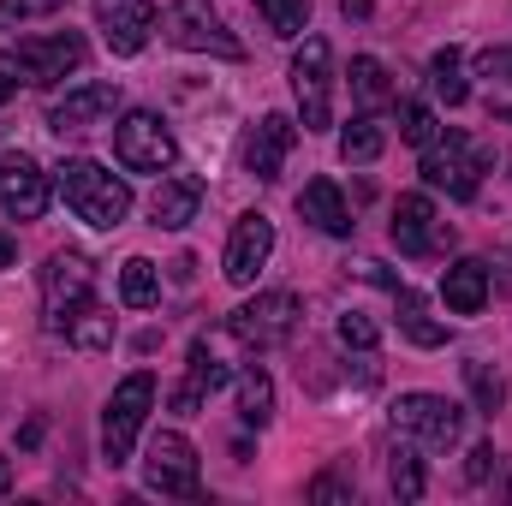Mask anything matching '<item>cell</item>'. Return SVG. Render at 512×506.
I'll return each mask as SVG.
<instances>
[{
  "mask_svg": "<svg viewBox=\"0 0 512 506\" xmlns=\"http://www.w3.org/2000/svg\"><path fill=\"white\" fill-rule=\"evenodd\" d=\"M292 143H298V126L286 114H262L251 126V137H245V173H251L256 185H274L280 167H286V155H292Z\"/></svg>",
  "mask_w": 512,
  "mask_h": 506,
  "instance_id": "cell-15",
  "label": "cell"
},
{
  "mask_svg": "<svg viewBox=\"0 0 512 506\" xmlns=\"http://www.w3.org/2000/svg\"><path fill=\"white\" fill-rule=\"evenodd\" d=\"M149 405H155V376H149V370L126 376L114 393H108V411H102V459H108L114 471L131 459V447H137V435H143Z\"/></svg>",
  "mask_w": 512,
  "mask_h": 506,
  "instance_id": "cell-5",
  "label": "cell"
},
{
  "mask_svg": "<svg viewBox=\"0 0 512 506\" xmlns=\"http://www.w3.org/2000/svg\"><path fill=\"white\" fill-rule=\"evenodd\" d=\"M489 465H495V447L483 441V447H471V465H465V483H483L489 477Z\"/></svg>",
  "mask_w": 512,
  "mask_h": 506,
  "instance_id": "cell-37",
  "label": "cell"
},
{
  "mask_svg": "<svg viewBox=\"0 0 512 506\" xmlns=\"http://www.w3.org/2000/svg\"><path fill=\"white\" fill-rule=\"evenodd\" d=\"M387 239H393V251L399 256H441L447 245H453V227L435 215V203H429L423 191H405V197L393 203Z\"/></svg>",
  "mask_w": 512,
  "mask_h": 506,
  "instance_id": "cell-11",
  "label": "cell"
},
{
  "mask_svg": "<svg viewBox=\"0 0 512 506\" xmlns=\"http://www.w3.org/2000/svg\"><path fill=\"white\" fill-rule=\"evenodd\" d=\"M108 114H120V84H78V90H66V96L48 108V131L72 137V131L102 126Z\"/></svg>",
  "mask_w": 512,
  "mask_h": 506,
  "instance_id": "cell-16",
  "label": "cell"
},
{
  "mask_svg": "<svg viewBox=\"0 0 512 506\" xmlns=\"http://www.w3.org/2000/svg\"><path fill=\"white\" fill-rule=\"evenodd\" d=\"M155 298H161V268L149 256H131L126 268H120V304L126 310H149Z\"/></svg>",
  "mask_w": 512,
  "mask_h": 506,
  "instance_id": "cell-29",
  "label": "cell"
},
{
  "mask_svg": "<svg viewBox=\"0 0 512 506\" xmlns=\"http://www.w3.org/2000/svg\"><path fill=\"white\" fill-rule=\"evenodd\" d=\"M268 256H274V221L268 215H239V227L227 239V256H221V274L233 286H251L256 274L268 268Z\"/></svg>",
  "mask_w": 512,
  "mask_h": 506,
  "instance_id": "cell-14",
  "label": "cell"
},
{
  "mask_svg": "<svg viewBox=\"0 0 512 506\" xmlns=\"http://www.w3.org/2000/svg\"><path fill=\"white\" fill-rule=\"evenodd\" d=\"M256 12H262V24H268L274 36H286V42H298V36L310 30V0H256Z\"/></svg>",
  "mask_w": 512,
  "mask_h": 506,
  "instance_id": "cell-31",
  "label": "cell"
},
{
  "mask_svg": "<svg viewBox=\"0 0 512 506\" xmlns=\"http://www.w3.org/2000/svg\"><path fill=\"white\" fill-rule=\"evenodd\" d=\"M54 185H60L66 209H72L84 227H96V233H114V227L131 215V185L120 179V173L96 167L90 155L60 161V167H54Z\"/></svg>",
  "mask_w": 512,
  "mask_h": 506,
  "instance_id": "cell-1",
  "label": "cell"
},
{
  "mask_svg": "<svg viewBox=\"0 0 512 506\" xmlns=\"http://www.w3.org/2000/svg\"><path fill=\"white\" fill-rule=\"evenodd\" d=\"M298 215H304L316 233H328V239H352V227H358L334 179H310V185L298 191Z\"/></svg>",
  "mask_w": 512,
  "mask_h": 506,
  "instance_id": "cell-20",
  "label": "cell"
},
{
  "mask_svg": "<svg viewBox=\"0 0 512 506\" xmlns=\"http://www.w3.org/2000/svg\"><path fill=\"white\" fill-rule=\"evenodd\" d=\"M12 96H18V78H6V72H0V108H6Z\"/></svg>",
  "mask_w": 512,
  "mask_h": 506,
  "instance_id": "cell-41",
  "label": "cell"
},
{
  "mask_svg": "<svg viewBox=\"0 0 512 506\" xmlns=\"http://www.w3.org/2000/svg\"><path fill=\"white\" fill-rule=\"evenodd\" d=\"M340 12L346 18H370V0H340Z\"/></svg>",
  "mask_w": 512,
  "mask_h": 506,
  "instance_id": "cell-40",
  "label": "cell"
},
{
  "mask_svg": "<svg viewBox=\"0 0 512 506\" xmlns=\"http://www.w3.org/2000/svg\"><path fill=\"white\" fill-rule=\"evenodd\" d=\"M292 96H298L304 131L334 126V48L322 36H304L298 42V54H292Z\"/></svg>",
  "mask_w": 512,
  "mask_h": 506,
  "instance_id": "cell-6",
  "label": "cell"
},
{
  "mask_svg": "<svg viewBox=\"0 0 512 506\" xmlns=\"http://www.w3.org/2000/svg\"><path fill=\"white\" fill-rule=\"evenodd\" d=\"M0 495H12V459H0Z\"/></svg>",
  "mask_w": 512,
  "mask_h": 506,
  "instance_id": "cell-42",
  "label": "cell"
},
{
  "mask_svg": "<svg viewBox=\"0 0 512 506\" xmlns=\"http://www.w3.org/2000/svg\"><path fill=\"white\" fill-rule=\"evenodd\" d=\"M161 24V12L149 6V0H108L102 6V36H108V48L131 60V54H143V42H149V30Z\"/></svg>",
  "mask_w": 512,
  "mask_h": 506,
  "instance_id": "cell-18",
  "label": "cell"
},
{
  "mask_svg": "<svg viewBox=\"0 0 512 506\" xmlns=\"http://www.w3.org/2000/svg\"><path fill=\"white\" fill-rule=\"evenodd\" d=\"M48 173L18 149V155H0V215L6 221H42L48 215Z\"/></svg>",
  "mask_w": 512,
  "mask_h": 506,
  "instance_id": "cell-13",
  "label": "cell"
},
{
  "mask_svg": "<svg viewBox=\"0 0 512 506\" xmlns=\"http://www.w3.org/2000/svg\"><path fill=\"white\" fill-rule=\"evenodd\" d=\"M465 387H471V399H477L483 417H495V411L507 405V381H501V370H495L489 358H471V364H465Z\"/></svg>",
  "mask_w": 512,
  "mask_h": 506,
  "instance_id": "cell-30",
  "label": "cell"
},
{
  "mask_svg": "<svg viewBox=\"0 0 512 506\" xmlns=\"http://www.w3.org/2000/svg\"><path fill=\"white\" fill-rule=\"evenodd\" d=\"M12 262H18V245H12V233L0 227V268H12Z\"/></svg>",
  "mask_w": 512,
  "mask_h": 506,
  "instance_id": "cell-39",
  "label": "cell"
},
{
  "mask_svg": "<svg viewBox=\"0 0 512 506\" xmlns=\"http://www.w3.org/2000/svg\"><path fill=\"white\" fill-rule=\"evenodd\" d=\"M477 72L512 90V48H483V54H477Z\"/></svg>",
  "mask_w": 512,
  "mask_h": 506,
  "instance_id": "cell-36",
  "label": "cell"
},
{
  "mask_svg": "<svg viewBox=\"0 0 512 506\" xmlns=\"http://www.w3.org/2000/svg\"><path fill=\"white\" fill-rule=\"evenodd\" d=\"M18 447H24V453H30V447H42V417H30V423L18 429Z\"/></svg>",
  "mask_w": 512,
  "mask_h": 506,
  "instance_id": "cell-38",
  "label": "cell"
},
{
  "mask_svg": "<svg viewBox=\"0 0 512 506\" xmlns=\"http://www.w3.org/2000/svg\"><path fill=\"white\" fill-rule=\"evenodd\" d=\"M96 292V262L84 251H54L42 268V298H48V328H60L72 310H84Z\"/></svg>",
  "mask_w": 512,
  "mask_h": 506,
  "instance_id": "cell-12",
  "label": "cell"
},
{
  "mask_svg": "<svg viewBox=\"0 0 512 506\" xmlns=\"http://www.w3.org/2000/svg\"><path fill=\"white\" fill-rule=\"evenodd\" d=\"M358 495V483L346 477V471H322L316 483H310V501H352Z\"/></svg>",
  "mask_w": 512,
  "mask_h": 506,
  "instance_id": "cell-35",
  "label": "cell"
},
{
  "mask_svg": "<svg viewBox=\"0 0 512 506\" xmlns=\"http://www.w3.org/2000/svg\"><path fill=\"white\" fill-rule=\"evenodd\" d=\"M239 423L245 429H268L274 423V381H268V370H245L239 376Z\"/></svg>",
  "mask_w": 512,
  "mask_h": 506,
  "instance_id": "cell-28",
  "label": "cell"
},
{
  "mask_svg": "<svg viewBox=\"0 0 512 506\" xmlns=\"http://www.w3.org/2000/svg\"><path fill=\"white\" fill-rule=\"evenodd\" d=\"M352 102H358L364 114H376V108H387V102H393L387 66L376 60V54H358V60H352Z\"/></svg>",
  "mask_w": 512,
  "mask_h": 506,
  "instance_id": "cell-27",
  "label": "cell"
},
{
  "mask_svg": "<svg viewBox=\"0 0 512 506\" xmlns=\"http://www.w3.org/2000/svg\"><path fill=\"white\" fill-rule=\"evenodd\" d=\"M483 173H489V149L471 143L465 131H435V143H423V185L429 191H447L453 203H471L483 191Z\"/></svg>",
  "mask_w": 512,
  "mask_h": 506,
  "instance_id": "cell-3",
  "label": "cell"
},
{
  "mask_svg": "<svg viewBox=\"0 0 512 506\" xmlns=\"http://www.w3.org/2000/svg\"><path fill=\"white\" fill-rule=\"evenodd\" d=\"M441 304H447L453 316H477V310L489 304V262L459 256V262L441 274Z\"/></svg>",
  "mask_w": 512,
  "mask_h": 506,
  "instance_id": "cell-21",
  "label": "cell"
},
{
  "mask_svg": "<svg viewBox=\"0 0 512 506\" xmlns=\"http://www.w3.org/2000/svg\"><path fill=\"white\" fill-rule=\"evenodd\" d=\"M429 90H435L447 108H465V102H471V78H465V54H459V48H435V54H429Z\"/></svg>",
  "mask_w": 512,
  "mask_h": 506,
  "instance_id": "cell-24",
  "label": "cell"
},
{
  "mask_svg": "<svg viewBox=\"0 0 512 506\" xmlns=\"http://www.w3.org/2000/svg\"><path fill=\"white\" fill-rule=\"evenodd\" d=\"M197 209H203V179L197 173H161V185L149 197V221L167 227V233H179V227L197 221Z\"/></svg>",
  "mask_w": 512,
  "mask_h": 506,
  "instance_id": "cell-19",
  "label": "cell"
},
{
  "mask_svg": "<svg viewBox=\"0 0 512 506\" xmlns=\"http://www.w3.org/2000/svg\"><path fill=\"white\" fill-rule=\"evenodd\" d=\"M54 334H66V346H78V352H108V346H114V310L84 304V310H72Z\"/></svg>",
  "mask_w": 512,
  "mask_h": 506,
  "instance_id": "cell-23",
  "label": "cell"
},
{
  "mask_svg": "<svg viewBox=\"0 0 512 506\" xmlns=\"http://www.w3.org/2000/svg\"><path fill=\"white\" fill-rule=\"evenodd\" d=\"M84 60H90L84 30H48V36H24V42L0 48V72L18 78V84H36V90L84 72Z\"/></svg>",
  "mask_w": 512,
  "mask_h": 506,
  "instance_id": "cell-2",
  "label": "cell"
},
{
  "mask_svg": "<svg viewBox=\"0 0 512 506\" xmlns=\"http://www.w3.org/2000/svg\"><path fill=\"white\" fill-rule=\"evenodd\" d=\"M387 483H393L399 501H423L429 477H423V453H417V441L399 435V447H393V459H387Z\"/></svg>",
  "mask_w": 512,
  "mask_h": 506,
  "instance_id": "cell-26",
  "label": "cell"
},
{
  "mask_svg": "<svg viewBox=\"0 0 512 506\" xmlns=\"http://www.w3.org/2000/svg\"><path fill=\"white\" fill-rule=\"evenodd\" d=\"M334 334H340L346 352H376V346H382V328H376V316H364V310H346V316L334 322Z\"/></svg>",
  "mask_w": 512,
  "mask_h": 506,
  "instance_id": "cell-32",
  "label": "cell"
},
{
  "mask_svg": "<svg viewBox=\"0 0 512 506\" xmlns=\"http://www.w3.org/2000/svg\"><path fill=\"white\" fill-rule=\"evenodd\" d=\"M382 149H387V131H382V120H376V114L346 120V131H340V161H346V167H370Z\"/></svg>",
  "mask_w": 512,
  "mask_h": 506,
  "instance_id": "cell-25",
  "label": "cell"
},
{
  "mask_svg": "<svg viewBox=\"0 0 512 506\" xmlns=\"http://www.w3.org/2000/svg\"><path fill=\"white\" fill-rule=\"evenodd\" d=\"M435 114H429V108H423V102H399V137H405V143H417V149H423V143H435Z\"/></svg>",
  "mask_w": 512,
  "mask_h": 506,
  "instance_id": "cell-33",
  "label": "cell"
},
{
  "mask_svg": "<svg viewBox=\"0 0 512 506\" xmlns=\"http://www.w3.org/2000/svg\"><path fill=\"white\" fill-rule=\"evenodd\" d=\"M387 423H393V435H405L417 447H453L459 429H465V411L453 399H441V393H399Z\"/></svg>",
  "mask_w": 512,
  "mask_h": 506,
  "instance_id": "cell-8",
  "label": "cell"
},
{
  "mask_svg": "<svg viewBox=\"0 0 512 506\" xmlns=\"http://www.w3.org/2000/svg\"><path fill=\"white\" fill-rule=\"evenodd\" d=\"M161 30H167V42L185 48V54H215V60H239V54H245V42L227 30V18H221L209 0H173V6L161 12Z\"/></svg>",
  "mask_w": 512,
  "mask_h": 506,
  "instance_id": "cell-4",
  "label": "cell"
},
{
  "mask_svg": "<svg viewBox=\"0 0 512 506\" xmlns=\"http://www.w3.org/2000/svg\"><path fill=\"white\" fill-rule=\"evenodd\" d=\"M298 316H304V304H298L292 292H256L251 304H239V310L227 316V334H233L239 346H251V352H268V346H286V340H292Z\"/></svg>",
  "mask_w": 512,
  "mask_h": 506,
  "instance_id": "cell-9",
  "label": "cell"
},
{
  "mask_svg": "<svg viewBox=\"0 0 512 506\" xmlns=\"http://www.w3.org/2000/svg\"><path fill=\"white\" fill-rule=\"evenodd\" d=\"M393 304H399V334H405L411 346H423V352L447 346V322H435V316H429V304H423L411 286H393Z\"/></svg>",
  "mask_w": 512,
  "mask_h": 506,
  "instance_id": "cell-22",
  "label": "cell"
},
{
  "mask_svg": "<svg viewBox=\"0 0 512 506\" xmlns=\"http://www.w3.org/2000/svg\"><path fill=\"white\" fill-rule=\"evenodd\" d=\"M143 483L161 501H191L197 495V447L179 429H161L143 453Z\"/></svg>",
  "mask_w": 512,
  "mask_h": 506,
  "instance_id": "cell-10",
  "label": "cell"
},
{
  "mask_svg": "<svg viewBox=\"0 0 512 506\" xmlns=\"http://www.w3.org/2000/svg\"><path fill=\"white\" fill-rule=\"evenodd\" d=\"M227 381H233V370L221 364V352H215L209 340H197V346H191V370L173 387V411H179V417H197V411L209 405V393H221Z\"/></svg>",
  "mask_w": 512,
  "mask_h": 506,
  "instance_id": "cell-17",
  "label": "cell"
},
{
  "mask_svg": "<svg viewBox=\"0 0 512 506\" xmlns=\"http://www.w3.org/2000/svg\"><path fill=\"white\" fill-rule=\"evenodd\" d=\"M114 161L126 173H167L179 161V143H173V131H167L161 114L131 108V114H120V126H114Z\"/></svg>",
  "mask_w": 512,
  "mask_h": 506,
  "instance_id": "cell-7",
  "label": "cell"
},
{
  "mask_svg": "<svg viewBox=\"0 0 512 506\" xmlns=\"http://www.w3.org/2000/svg\"><path fill=\"white\" fill-rule=\"evenodd\" d=\"M60 6H72V0H0V30H12L24 18H42V12H60Z\"/></svg>",
  "mask_w": 512,
  "mask_h": 506,
  "instance_id": "cell-34",
  "label": "cell"
}]
</instances>
